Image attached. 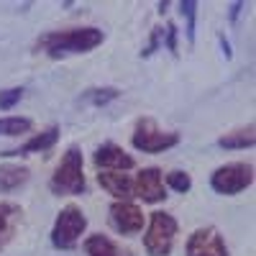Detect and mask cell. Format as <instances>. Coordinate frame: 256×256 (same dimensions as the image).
<instances>
[{
	"mask_svg": "<svg viewBox=\"0 0 256 256\" xmlns=\"http://www.w3.org/2000/svg\"><path fill=\"white\" fill-rule=\"evenodd\" d=\"M174 236H177V220L169 212H152V220L144 233V248L148 256H169L174 246Z\"/></svg>",
	"mask_w": 256,
	"mask_h": 256,
	"instance_id": "cell-3",
	"label": "cell"
},
{
	"mask_svg": "<svg viewBox=\"0 0 256 256\" xmlns=\"http://www.w3.org/2000/svg\"><path fill=\"white\" fill-rule=\"evenodd\" d=\"M84 251H88V256H118L116 244L108 236H102V233H95V236L84 241Z\"/></svg>",
	"mask_w": 256,
	"mask_h": 256,
	"instance_id": "cell-17",
	"label": "cell"
},
{
	"mask_svg": "<svg viewBox=\"0 0 256 256\" xmlns=\"http://www.w3.org/2000/svg\"><path fill=\"white\" fill-rule=\"evenodd\" d=\"M131 144H134V148H138L144 154H162L166 148L180 144V134L177 131H162L152 118H141L136 123Z\"/></svg>",
	"mask_w": 256,
	"mask_h": 256,
	"instance_id": "cell-5",
	"label": "cell"
},
{
	"mask_svg": "<svg viewBox=\"0 0 256 256\" xmlns=\"http://www.w3.org/2000/svg\"><path fill=\"white\" fill-rule=\"evenodd\" d=\"M251 182H254V166L246 162L223 164L210 174V187L218 195H238L246 187H251Z\"/></svg>",
	"mask_w": 256,
	"mask_h": 256,
	"instance_id": "cell-6",
	"label": "cell"
},
{
	"mask_svg": "<svg viewBox=\"0 0 256 256\" xmlns=\"http://www.w3.org/2000/svg\"><path fill=\"white\" fill-rule=\"evenodd\" d=\"M254 141H256V128H254V123H248L246 128H238V131H233V134L220 136L218 146L220 148H230L233 152V148H251Z\"/></svg>",
	"mask_w": 256,
	"mask_h": 256,
	"instance_id": "cell-15",
	"label": "cell"
},
{
	"mask_svg": "<svg viewBox=\"0 0 256 256\" xmlns=\"http://www.w3.org/2000/svg\"><path fill=\"white\" fill-rule=\"evenodd\" d=\"M84 228H88V218L77 205H67L59 210V216L54 220L52 228V246L59 251H70L77 246V241L82 238Z\"/></svg>",
	"mask_w": 256,
	"mask_h": 256,
	"instance_id": "cell-4",
	"label": "cell"
},
{
	"mask_svg": "<svg viewBox=\"0 0 256 256\" xmlns=\"http://www.w3.org/2000/svg\"><path fill=\"white\" fill-rule=\"evenodd\" d=\"M241 10H244V3H230V10H228L230 24H236V18L241 16Z\"/></svg>",
	"mask_w": 256,
	"mask_h": 256,
	"instance_id": "cell-24",
	"label": "cell"
},
{
	"mask_svg": "<svg viewBox=\"0 0 256 256\" xmlns=\"http://www.w3.org/2000/svg\"><path fill=\"white\" fill-rule=\"evenodd\" d=\"M180 13L187 18V41H195V13H198V3L195 0H182L180 3Z\"/></svg>",
	"mask_w": 256,
	"mask_h": 256,
	"instance_id": "cell-19",
	"label": "cell"
},
{
	"mask_svg": "<svg viewBox=\"0 0 256 256\" xmlns=\"http://www.w3.org/2000/svg\"><path fill=\"white\" fill-rule=\"evenodd\" d=\"M105 41V34L95 26L70 28V31H49L36 41V49L49 54L52 59H62L70 54H88Z\"/></svg>",
	"mask_w": 256,
	"mask_h": 256,
	"instance_id": "cell-1",
	"label": "cell"
},
{
	"mask_svg": "<svg viewBox=\"0 0 256 256\" xmlns=\"http://www.w3.org/2000/svg\"><path fill=\"white\" fill-rule=\"evenodd\" d=\"M95 166L102 172H126V169H134V156L126 154L118 144H102L98 146V152L92 156Z\"/></svg>",
	"mask_w": 256,
	"mask_h": 256,
	"instance_id": "cell-10",
	"label": "cell"
},
{
	"mask_svg": "<svg viewBox=\"0 0 256 256\" xmlns=\"http://www.w3.org/2000/svg\"><path fill=\"white\" fill-rule=\"evenodd\" d=\"M24 216L20 205L16 202H0V248H6V244L13 238V230Z\"/></svg>",
	"mask_w": 256,
	"mask_h": 256,
	"instance_id": "cell-13",
	"label": "cell"
},
{
	"mask_svg": "<svg viewBox=\"0 0 256 256\" xmlns=\"http://www.w3.org/2000/svg\"><path fill=\"white\" fill-rule=\"evenodd\" d=\"M166 184L172 187L174 192H190L192 190V177L187 174V172H182V169H174V172H169L166 174Z\"/></svg>",
	"mask_w": 256,
	"mask_h": 256,
	"instance_id": "cell-20",
	"label": "cell"
},
{
	"mask_svg": "<svg viewBox=\"0 0 256 256\" xmlns=\"http://www.w3.org/2000/svg\"><path fill=\"white\" fill-rule=\"evenodd\" d=\"M110 223L120 236H134V233H138L144 228V212L131 200L113 202L110 205Z\"/></svg>",
	"mask_w": 256,
	"mask_h": 256,
	"instance_id": "cell-9",
	"label": "cell"
},
{
	"mask_svg": "<svg viewBox=\"0 0 256 256\" xmlns=\"http://www.w3.org/2000/svg\"><path fill=\"white\" fill-rule=\"evenodd\" d=\"M31 172L20 164H0V192H13L28 182Z\"/></svg>",
	"mask_w": 256,
	"mask_h": 256,
	"instance_id": "cell-14",
	"label": "cell"
},
{
	"mask_svg": "<svg viewBox=\"0 0 256 256\" xmlns=\"http://www.w3.org/2000/svg\"><path fill=\"white\" fill-rule=\"evenodd\" d=\"M98 182H100V187L108 192V195L116 198V202H123L128 198H134L131 180H128V174H123V172H100Z\"/></svg>",
	"mask_w": 256,
	"mask_h": 256,
	"instance_id": "cell-12",
	"label": "cell"
},
{
	"mask_svg": "<svg viewBox=\"0 0 256 256\" xmlns=\"http://www.w3.org/2000/svg\"><path fill=\"white\" fill-rule=\"evenodd\" d=\"M218 41H220V49H223V56H226V59H230V56H233V52H230V44H228V41H226V36H223V34L218 36Z\"/></svg>",
	"mask_w": 256,
	"mask_h": 256,
	"instance_id": "cell-25",
	"label": "cell"
},
{
	"mask_svg": "<svg viewBox=\"0 0 256 256\" xmlns=\"http://www.w3.org/2000/svg\"><path fill=\"white\" fill-rule=\"evenodd\" d=\"M120 98V90L118 88H90V90H84L80 102L84 105H95V108H102V105H108L113 100Z\"/></svg>",
	"mask_w": 256,
	"mask_h": 256,
	"instance_id": "cell-16",
	"label": "cell"
},
{
	"mask_svg": "<svg viewBox=\"0 0 256 256\" xmlns=\"http://www.w3.org/2000/svg\"><path fill=\"white\" fill-rule=\"evenodd\" d=\"M31 118H0V136H20V134H28L31 131Z\"/></svg>",
	"mask_w": 256,
	"mask_h": 256,
	"instance_id": "cell-18",
	"label": "cell"
},
{
	"mask_svg": "<svg viewBox=\"0 0 256 256\" xmlns=\"http://www.w3.org/2000/svg\"><path fill=\"white\" fill-rule=\"evenodd\" d=\"M24 98V88H8V90H0V110H10L20 102Z\"/></svg>",
	"mask_w": 256,
	"mask_h": 256,
	"instance_id": "cell-21",
	"label": "cell"
},
{
	"mask_svg": "<svg viewBox=\"0 0 256 256\" xmlns=\"http://www.w3.org/2000/svg\"><path fill=\"white\" fill-rule=\"evenodd\" d=\"M184 251H187V256H228V248H226L220 230L212 228V226L198 228L192 233L187 238Z\"/></svg>",
	"mask_w": 256,
	"mask_h": 256,
	"instance_id": "cell-7",
	"label": "cell"
},
{
	"mask_svg": "<svg viewBox=\"0 0 256 256\" xmlns=\"http://www.w3.org/2000/svg\"><path fill=\"white\" fill-rule=\"evenodd\" d=\"M134 195L141 198L144 202H162L166 200V190H164V177L162 169L156 166H146L136 174V182H131Z\"/></svg>",
	"mask_w": 256,
	"mask_h": 256,
	"instance_id": "cell-8",
	"label": "cell"
},
{
	"mask_svg": "<svg viewBox=\"0 0 256 256\" xmlns=\"http://www.w3.org/2000/svg\"><path fill=\"white\" fill-rule=\"evenodd\" d=\"M59 141V126H49L44 128L41 134L31 136L26 144H20L18 148H8L0 156H26V154H41V152H49V148Z\"/></svg>",
	"mask_w": 256,
	"mask_h": 256,
	"instance_id": "cell-11",
	"label": "cell"
},
{
	"mask_svg": "<svg viewBox=\"0 0 256 256\" xmlns=\"http://www.w3.org/2000/svg\"><path fill=\"white\" fill-rule=\"evenodd\" d=\"M164 41H166V49L172 52V54H177V26H174V24H169V26H166V31H164Z\"/></svg>",
	"mask_w": 256,
	"mask_h": 256,
	"instance_id": "cell-23",
	"label": "cell"
},
{
	"mask_svg": "<svg viewBox=\"0 0 256 256\" xmlns=\"http://www.w3.org/2000/svg\"><path fill=\"white\" fill-rule=\"evenodd\" d=\"M162 44H164V28L154 26V28H152V36H148V44L141 49V56H144V59H146V56H152Z\"/></svg>",
	"mask_w": 256,
	"mask_h": 256,
	"instance_id": "cell-22",
	"label": "cell"
},
{
	"mask_svg": "<svg viewBox=\"0 0 256 256\" xmlns=\"http://www.w3.org/2000/svg\"><path fill=\"white\" fill-rule=\"evenodd\" d=\"M49 190L54 195H84L88 192V180H84V159L77 146H70L62 154V162L56 164L54 174L49 180Z\"/></svg>",
	"mask_w": 256,
	"mask_h": 256,
	"instance_id": "cell-2",
	"label": "cell"
}]
</instances>
